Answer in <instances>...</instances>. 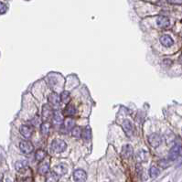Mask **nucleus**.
<instances>
[{
    "label": "nucleus",
    "instance_id": "9d476101",
    "mask_svg": "<svg viewBox=\"0 0 182 182\" xmlns=\"http://www.w3.org/2000/svg\"><path fill=\"white\" fill-rule=\"evenodd\" d=\"M53 115V111L50 104H44L42 107V117L44 120H48Z\"/></svg>",
    "mask_w": 182,
    "mask_h": 182
},
{
    "label": "nucleus",
    "instance_id": "9b49d317",
    "mask_svg": "<svg viewBox=\"0 0 182 182\" xmlns=\"http://www.w3.org/2000/svg\"><path fill=\"white\" fill-rule=\"evenodd\" d=\"M73 127H74V121L72 118H67L62 122L61 130L64 133H67L68 131H71Z\"/></svg>",
    "mask_w": 182,
    "mask_h": 182
},
{
    "label": "nucleus",
    "instance_id": "1a4fd4ad",
    "mask_svg": "<svg viewBox=\"0 0 182 182\" xmlns=\"http://www.w3.org/2000/svg\"><path fill=\"white\" fill-rule=\"evenodd\" d=\"M122 127L125 131V133L128 135V136H131L134 133V125L132 124V122L130 120H125L123 125H122Z\"/></svg>",
    "mask_w": 182,
    "mask_h": 182
},
{
    "label": "nucleus",
    "instance_id": "0eeeda50",
    "mask_svg": "<svg viewBox=\"0 0 182 182\" xmlns=\"http://www.w3.org/2000/svg\"><path fill=\"white\" fill-rule=\"evenodd\" d=\"M19 131H20V134L23 135L24 137L29 138L33 133V127L30 125H21Z\"/></svg>",
    "mask_w": 182,
    "mask_h": 182
},
{
    "label": "nucleus",
    "instance_id": "4468645a",
    "mask_svg": "<svg viewBox=\"0 0 182 182\" xmlns=\"http://www.w3.org/2000/svg\"><path fill=\"white\" fill-rule=\"evenodd\" d=\"M136 159L139 163H144L148 160V153L145 150H140L136 154Z\"/></svg>",
    "mask_w": 182,
    "mask_h": 182
},
{
    "label": "nucleus",
    "instance_id": "bb28decb",
    "mask_svg": "<svg viewBox=\"0 0 182 182\" xmlns=\"http://www.w3.org/2000/svg\"><path fill=\"white\" fill-rule=\"evenodd\" d=\"M168 2L172 5H182V0H168Z\"/></svg>",
    "mask_w": 182,
    "mask_h": 182
},
{
    "label": "nucleus",
    "instance_id": "6ab92c4d",
    "mask_svg": "<svg viewBox=\"0 0 182 182\" xmlns=\"http://www.w3.org/2000/svg\"><path fill=\"white\" fill-rule=\"evenodd\" d=\"M46 152H45L43 149H39L37 152H36V154H35V158H36V160L37 161H39V162H41L43 159L46 157Z\"/></svg>",
    "mask_w": 182,
    "mask_h": 182
},
{
    "label": "nucleus",
    "instance_id": "aec40b11",
    "mask_svg": "<svg viewBox=\"0 0 182 182\" xmlns=\"http://www.w3.org/2000/svg\"><path fill=\"white\" fill-rule=\"evenodd\" d=\"M49 170H50V166H49V164H46V163L41 164L38 169V171L40 175H47L49 173Z\"/></svg>",
    "mask_w": 182,
    "mask_h": 182
},
{
    "label": "nucleus",
    "instance_id": "a211bd4d",
    "mask_svg": "<svg viewBox=\"0 0 182 182\" xmlns=\"http://www.w3.org/2000/svg\"><path fill=\"white\" fill-rule=\"evenodd\" d=\"M48 101H49L50 103H51V104H53V105H58L59 103H60V97L57 94L53 93V94H51L48 97Z\"/></svg>",
    "mask_w": 182,
    "mask_h": 182
},
{
    "label": "nucleus",
    "instance_id": "20e7f679",
    "mask_svg": "<svg viewBox=\"0 0 182 182\" xmlns=\"http://www.w3.org/2000/svg\"><path fill=\"white\" fill-rule=\"evenodd\" d=\"M156 24L161 29H168L170 26V20L168 17L159 16L156 19Z\"/></svg>",
    "mask_w": 182,
    "mask_h": 182
},
{
    "label": "nucleus",
    "instance_id": "f03ea898",
    "mask_svg": "<svg viewBox=\"0 0 182 182\" xmlns=\"http://www.w3.org/2000/svg\"><path fill=\"white\" fill-rule=\"evenodd\" d=\"M148 143L154 148L158 147L162 143V138L158 134H152L148 136Z\"/></svg>",
    "mask_w": 182,
    "mask_h": 182
},
{
    "label": "nucleus",
    "instance_id": "dca6fc26",
    "mask_svg": "<svg viewBox=\"0 0 182 182\" xmlns=\"http://www.w3.org/2000/svg\"><path fill=\"white\" fill-rule=\"evenodd\" d=\"M52 116H53V123H54V124H56V125H60V124L63 122L62 116H61V113H60V111L55 110V111L53 112Z\"/></svg>",
    "mask_w": 182,
    "mask_h": 182
},
{
    "label": "nucleus",
    "instance_id": "a878e982",
    "mask_svg": "<svg viewBox=\"0 0 182 182\" xmlns=\"http://www.w3.org/2000/svg\"><path fill=\"white\" fill-rule=\"evenodd\" d=\"M8 10V7L3 2H0V14H5Z\"/></svg>",
    "mask_w": 182,
    "mask_h": 182
},
{
    "label": "nucleus",
    "instance_id": "ddd939ff",
    "mask_svg": "<svg viewBox=\"0 0 182 182\" xmlns=\"http://www.w3.org/2000/svg\"><path fill=\"white\" fill-rule=\"evenodd\" d=\"M133 153H134V150H133V147H132L131 145L127 144V145H125V146L122 147V152H121V154H122V156H123L125 158H129V157H131L132 155H133Z\"/></svg>",
    "mask_w": 182,
    "mask_h": 182
},
{
    "label": "nucleus",
    "instance_id": "b1692460",
    "mask_svg": "<svg viewBox=\"0 0 182 182\" xmlns=\"http://www.w3.org/2000/svg\"><path fill=\"white\" fill-rule=\"evenodd\" d=\"M60 101L63 103H68L70 101V93L69 92H62L61 94L60 95Z\"/></svg>",
    "mask_w": 182,
    "mask_h": 182
},
{
    "label": "nucleus",
    "instance_id": "393cba45",
    "mask_svg": "<svg viewBox=\"0 0 182 182\" xmlns=\"http://www.w3.org/2000/svg\"><path fill=\"white\" fill-rule=\"evenodd\" d=\"M59 176L56 175L53 171L51 173H50L47 177H46V181H58L59 179Z\"/></svg>",
    "mask_w": 182,
    "mask_h": 182
},
{
    "label": "nucleus",
    "instance_id": "f8f14e48",
    "mask_svg": "<svg viewBox=\"0 0 182 182\" xmlns=\"http://www.w3.org/2000/svg\"><path fill=\"white\" fill-rule=\"evenodd\" d=\"M15 168L18 173H23L28 169V162L25 160L17 161L15 164Z\"/></svg>",
    "mask_w": 182,
    "mask_h": 182
},
{
    "label": "nucleus",
    "instance_id": "39448f33",
    "mask_svg": "<svg viewBox=\"0 0 182 182\" xmlns=\"http://www.w3.org/2000/svg\"><path fill=\"white\" fill-rule=\"evenodd\" d=\"M160 43L163 45L164 47L166 48H170L174 45V40L171 38V36L168 35V34H164L160 37Z\"/></svg>",
    "mask_w": 182,
    "mask_h": 182
},
{
    "label": "nucleus",
    "instance_id": "f257e3e1",
    "mask_svg": "<svg viewBox=\"0 0 182 182\" xmlns=\"http://www.w3.org/2000/svg\"><path fill=\"white\" fill-rule=\"evenodd\" d=\"M67 145L63 140H60V139H55L52 143H51V151L53 153L56 154H60L62 153L66 150Z\"/></svg>",
    "mask_w": 182,
    "mask_h": 182
},
{
    "label": "nucleus",
    "instance_id": "6e6552de",
    "mask_svg": "<svg viewBox=\"0 0 182 182\" xmlns=\"http://www.w3.org/2000/svg\"><path fill=\"white\" fill-rule=\"evenodd\" d=\"M73 179L75 181H85L87 179V174L82 169H76L73 172Z\"/></svg>",
    "mask_w": 182,
    "mask_h": 182
},
{
    "label": "nucleus",
    "instance_id": "7ed1b4c3",
    "mask_svg": "<svg viewBox=\"0 0 182 182\" xmlns=\"http://www.w3.org/2000/svg\"><path fill=\"white\" fill-rule=\"evenodd\" d=\"M19 148H20V150L22 151V153L27 154V155L32 153L33 150H34V147H33L32 143L29 142V141H26V140L20 142V144H19Z\"/></svg>",
    "mask_w": 182,
    "mask_h": 182
},
{
    "label": "nucleus",
    "instance_id": "4be33fe9",
    "mask_svg": "<svg viewBox=\"0 0 182 182\" xmlns=\"http://www.w3.org/2000/svg\"><path fill=\"white\" fill-rule=\"evenodd\" d=\"M72 136H74V137H76V138L81 137L82 134V128L79 127V126H74V127L72 129Z\"/></svg>",
    "mask_w": 182,
    "mask_h": 182
},
{
    "label": "nucleus",
    "instance_id": "423d86ee",
    "mask_svg": "<svg viewBox=\"0 0 182 182\" xmlns=\"http://www.w3.org/2000/svg\"><path fill=\"white\" fill-rule=\"evenodd\" d=\"M180 149H181V147L179 145H175L170 149L169 154H168L169 160H176V159L178 157V156L180 155Z\"/></svg>",
    "mask_w": 182,
    "mask_h": 182
},
{
    "label": "nucleus",
    "instance_id": "412c9836",
    "mask_svg": "<svg viewBox=\"0 0 182 182\" xmlns=\"http://www.w3.org/2000/svg\"><path fill=\"white\" fill-rule=\"evenodd\" d=\"M50 130H51V125L49 123H46L44 122L41 126H40V132L43 135H47L49 133H50Z\"/></svg>",
    "mask_w": 182,
    "mask_h": 182
},
{
    "label": "nucleus",
    "instance_id": "f3484780",
    "mask_svg": "<svg viewBox=\"0 0 182 182\" xmlns=\"http://www.w3.org/2000/svg\"><path fill=\"white\" fill-rule=\"evenodd\" d=\"M76 113V109H75V107L73 106V105H72V104H69L68 105L65 109H64V115L66 116H74Z\"/></svg>",
    "mask_w": 182,
    "mask_h": 182
},
{
    "label": "nucleus",
    "instance_id": "2eb2a0df",
    "mask_svg": "<svg viewBox=\"0 0 182 182\" xmlns=\"http://www.w3.org/2000/svg\"><path fill=\"white\" fill-rule=\"evenodd\" d=\"M67 168L64 165H57L53 168V172L59 177L64 176L67 173Z\"/></svg>",
    "mask_w": 182,
    "mask_h": 182
},
{
    "label": "nucleus",
    "instance_id": "5701e85b",
    "mask_svg": "<svg viewBox=\"0 0 182 182\" xmlns=\"http://www.w3.org/2000/svg\"><path fill=\"white\" fill-rule=\"evenodd\" d=\"M160 174V170H159L156 167H151L150 169H149V175L152 178H155V177H157Z\"/></svg>",
    "mask_w": 182,
    "mask_h": 182
}]
</instances>
